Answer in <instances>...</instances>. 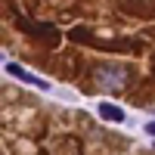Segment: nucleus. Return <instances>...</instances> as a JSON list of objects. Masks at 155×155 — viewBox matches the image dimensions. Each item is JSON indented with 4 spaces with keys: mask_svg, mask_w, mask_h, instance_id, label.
<instances>
[{
    "mask_svg": "<svg viewBox=\"0 0 155 155\" xmlns=\"http://www.w3.org/2000/svg\"><path fill=\"white\" fill-rule=\"evenodd\" d=\"M127 81H130V71L121 65H99L96 68V84L106 90H121V87H127Z\"/></svg>",
    "mask_w": 155,
    "mask_h": 155,
    "instance_id": "obj_1",
    "label": "nucleus"
},
{
    "mask_svg": "<svg viewBox=\"0 0 155 155\" xmlns=\"http://www.w3.org/2000/svg\"><path fill=\"white\" fill-rule=\"evenodd\" d=\"M6 74L19 78V81L31 84V87H37V90H50V81H44V78H37V74H31V71H25L19 62H6Z\"/></svg>",
    "mask_w": 155,
    "mask_h": 155,
    "instance_id": "obj_2",
    "label": "nucleus"
},
{
    "mask_svg": "<svg viewBox=\"0 0 155 155\" xmlns=\"http://www.w3.org/2000/svg\"><path fill=\"white\" fill-rule=\"evenodd\" d=\"M22 31H28L34 37H50V41H59V31L53 25H31V22H22Z\"/></svg>",
    "mask_w": 155,
    "mask_h": 155,
    "instance_id": "obj_3",
    "label": "nucleus"
},
{
    "mask_svg": "<svg viewBox=\"0 0 155 155\" xmlns=\"http://www.w3.org/2000/svg\"><path fill=\"white\" fill-rule=\"evenodd\" d=\"M99 115L106 121H112V124H121L124 121V109L115 106V102H99Z\"/></svg>",
    "mask_w": 155,
    "mask_h": 155,
    "instance_id": "obj_4",
    "label": "nucleus"
},
{
    "mask_svg": "<svg viewBox=\"0 0 155 155\" xmlns=\"http://www.w3.org/2000/svg\"><path fill=\"white\" fill-rule=\"evenodd\" d=\"M146 134H149V137H155V121H146Z\"/></svg>",
    "mask_w": 155,
    "mask_h": 155,
    "instance_id": "obj_5",
    "label": "nucleus"
}]
</instances>
